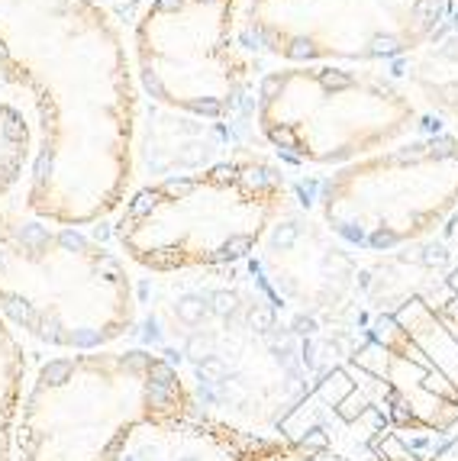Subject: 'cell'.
Here are the masks:
<instances>
[{"mask_svg":"<svg viewBox=\"0 0 458 461\" xmlns=\"http://www.w3.org/2000/svg\"><path fill=\"white\" fill-rule=\"evenodd\" d=\"M259 133L307 165H352L404 142L416 106L394 81L342 65H287L259 84Z\"/></svg>","mask_w":458,"mask_h":461,"instance_id":"5b68a950","label":"cell"},{"mask_svg":"<svg viewBox=\"0 0 458 461\" xmlns=\"http://www.w3.org/2000/svg\"><path fill=\"white\" fill-rule=\"evenodd\" d=\"M0 316L61 352L110 348L136 326V288L123 258L39 216L0 210Z\"/></svg>","mask_w":458,"mask_h":461,"instance_id":"3957f363","label":"cell"},{"mask_svg":"<svg viewBox=\"0 0 458 461\" xmlns=\"http://www.w3.org/2000/svg\"><path fill=\"white\" fill-rule=\"evenodd\" d=\"M290 442H297L307 455H314L316 461H449L439 452H423V448L410 445V432L394 429L390 426L381 438H374L368 445H339V442H326L316 436H287Z\"/></svg>","mask_w":458,"mask_h":461,"instance_id":"8fae6325","label":"cell"},{"mask_svg":"<svg viewBox=\"0 0 458 461\" xmlns=\"http://www.w3.org/2000/svg\"><path fill=\"white\" fill-rule=\"evenodd\" d=\"M32 159V129L13 104H0V200L23 181Z\"/></svg>","mask_w":458,"mask_h":461,"instance_id":"7c38bea8","label":"cell"},{"mask_svg":"<svg viewBox=\"0 0 458 461\" xmlns=\"http://www.w3.org/2000/svg\"><path fill=\"white\" fill-rule=\"evenodd\" d=\"M449 0H249L242 30L290 65L388 61L435 36Z\"/></svg>","mask_w":458,"mask_h":461,"instance_id":"ba28073f","label":"cell"},{"mask_svg":"<svg viewBox=\"0 0 458 461\" xmlns=\"http://www.w3.org/2000/svg\"><path fill=\"white\" fill-rule=\"evenodd\" d=\"M458 207V136L397 142L342 165L320 213L345 245L394 252L429 235Z\"/></svg>","mask_w":458,"mask_h":461,"instance_id":"8992f818","label":"cell"},{"mask_svg":"<svg viewBox=\"0 0 458 461\" xmlns=\"http://www.w3.org/2000/svg\"><path fill=\"white\" fill-rule=\"evenodd\" d=\"M384 407L394 429L452 438L458 429V297H413L378 333Z\"/></svg>","mask_w":458,"mask_h":461,"instance_id":"9c48e42d","label":"cell"},{"mask_svg":"<svg viewBox=\"0 0 458 461\" xmlns=\"http://www.w3.org/2000/svg\"><path fill=\"white\" fill-rule=\"evenodd\" d=\"M0 75L36 110L26 210L78 229L120 210L136 71L113 16L97 0H0Z\"/></svg>","mask_w":458,"mask_h":461,"instance_id":"6da1fadb","label":"cell"},{"mask_svg":"<svg viewBox=\"0 0 458 461\" xmlns=\"http://www.w3.org/2000/svg\"><path fill=\"white\" fill-rule=\"evenodd\" d=\"M26 352L16 329L0 316V461H16L13 436L26 391Z\"/></svg>","mask_w":458,"mask_h":461,"instance_id":"30bf717a","label":"cell"},{"mask_svg":"<svg viewBox=\"0 0 458 461\" xmlns=\"http://www.w3.org/2000/svg\"><path fill=\"white\" fill-rule=\"evenodd\" d=\"M287 207V181L268 159H229L126 197L116 242L155 274L242 262Z\"/></svg>","mask_w":458,"mask_h":461,"instance_id":"277c9868","label":"cell"},{"mask_svg":"<svg viewBox=\"0 0 458 461\" xmlns=\"http://www.w3.org/2000/svg\"><path fill=\"white\" fill-rule=\"evenodd\" d=\"M223 432H226L229 445L236 448L239 461H316L287 436H259V432H245L229 423H223Z\"/></svg>","mask_w":458,"mask_h":461,"instance_id":"4fadbf2b","label":"cell"},{"mask_svg":"<svg viewBox=\"0 0 458 461\" xmlns=\"http://www.w3.org/2000/svg\"><path fill=\"white\" fill-rule=\"evenodd\" d=\"M178 364L149 348L68 352L39 364L16 416V461H113L142 426L194 419Z\"/></svg>","mask_w":458,"mask_h":461,"instance_id":"7a4b0ae2","label":"cell"},{"mask_svg":"<svg viewBox=\"0 0 458 461\" xmlns=\"http://www.w3.org/2000/svg\"><path fill=\"white\" fill-rule=\"evenodd\" d=\"M242 0H149L132 32L136 81L155 104L223 120L252 81L239 52Z\"/></svg>","mask_w":458,"mask_h":461,"instance_id":"52a82bcc","label":"cell"}]
</instances>
